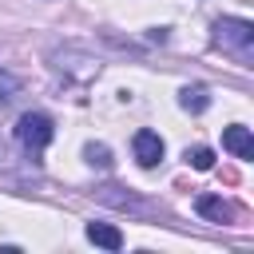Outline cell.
Here are the masks:
<instances>
[{
	"instance_id": "6",
	"label": "cell",
	"mask_w": 254,
	"mask_h": 254,
	"mask_svg": "<svg viewBox=\"0 0 254 254\" xmlns=\"http://www.w3.org/2000/svg\"><path fill=\"white\" fill-rule=\"evenodd\" d=\"M194 210H198L202 218H210V222H222V218H230V202H222L218 194H198Z\"/></svg>"
},
{
	"instance_id": "7",
	"label": "cell",
	"mask_w": 254,
	"mask_h": 254,
	"mask_svg": "<svg viewBox=\"0 0 254 254\" xmlns=\"http://www.w3.org/2000/svg\"><path fill=\"white\" fill-rule=\"evenodd\" d=\"M179 103H183L187 111H194V115H198V111H206V107H210V91H206L202 83L183 87V91H179Z\"/></svg>"
},
{
	"instance_id": "5",
	"label": "cell",
	"mask_w": 254,
	"mask_h": 254,
	"mask_svg": "<svg viewBox=\"0 0 254 254\" xmlns=\"http://www.w3.org/2000/svg\"><path fill=\"white\" fill-rule=\"evenodd\" d=\"M83 234H87V242H95V246H103V250H123V234H119L115 226H107V222H87Z\"/></svg>"
},
{
	"instance_id": "9",
	"label": "cell",
	"mask_w": 254,
	"mask_h": 254,
	"mask_svg": "<svg viewBox=\"0 0 254 254\" xmlns=\"http://www.w3.org/2000/svg\"><path fill=\"white\" fill-rule=\"evenodd\" d=\"M187 163H190L194 171H210V167H214V151H210V147H194V151H187Z\"/></svg>"
},
{
	"instance_id": "4",
	"label": "cell",
	"mask_w": 254,
	"mask_h": 254,
	"mask_svg": "<svg viewBox=\"0 0 254 254\" xmlns=\"http://www.w3.org/2000/svg\"><path fill=\"white\" fill-rule=\"evenodd\" d=\"M222 147H226L234 159H254V139H250V131L238 127V123L222 131Z\"/></svg>"
},
{
	"instance_id": "2",
	"label": "cell",
	"mask_w": 254,
	"mask_h": 254,
	"mask_svg": "<svg viewBox=\"0 0 254 254\" xmlns=\"http://www.w3.org/2000/svg\"><path fill=\"white\" fill-rule=\"evenodd\" d=\"M16 139L24 143L28 155H40V151L52 143V119L40 115V111H24V115L16 119Z\"/></svg>"
},
{
	"instance_id": "8",
	"label": "cell",
	"mask_w": 254,
	"mask_h": 254,
	"mask_svg": "<svg viewBox=\"0 0 254 254\" xmlns=\"http://www.w3.org/2000/svg\"><path fill=\"white\" fill-rule=\"evenodd\" d=\"M83 159H87L91 167H99V171L111 167V151H107L103 143H87V147H83Z\"/></svg>"
},
{
	"instance_id": "1",
	"label": "cell",
	"mask_w": 254,
	"mask_h": 254,
	"mask_svg": "<svg viewBox=\"0 0 254 254\" xmlns=\"http://www.w3.org/2000/svg\"><path fill=\"white\" fill-rule=\"evenodd\" d=\"M214 48L246 64V60L254 56V24H250V20H238V16L214 20Z\"/></svg>"
},
{
	"instance_id": "11",
	"label": "cell",
	"mask_w": 254,
	"mask_h": 254,
	"mask_svg": "<svg viewBox=\"0 0 254 254\" xmlns=\"http://www.w3.org/2000/svg\"><path fill=\"white\" fill-rule=\"evenodd\" d=\"M4 167H8V147L0 143V171H4Z\"/></svg>"
},
{
	"instance_id": "3",
	"label": "cell",
	"mask_w": 254,
	"mask_h": 254,
	"mask_svg": "<svg viewBox=\"0 0 254 254\" xmlns=\"http://www.w3.org/2000/svg\"><path fill=\"white\" fill-rule=\"evenodd\" d=\"M131 147H135V159H139V167H155V163H163V139L155 135V131H135V139H131Z\"/></svg>"
},
{
	"instance_id": "10",
	"label": "cell",
	"mask_w": 254,
	"mask_h": 254,
	"mask_svg": "<svg viewBox=\"0 0 254 254\" xmlns=\"http://www.w3.org/2000/svg\"><path fill=\"white\" fill-rule=\"evenodd\" d=\"M16 87H20V83H16V79H12L8 71H0V107H4L8 99H12V91H16Z\"/></svg>"
}]
</instances>
